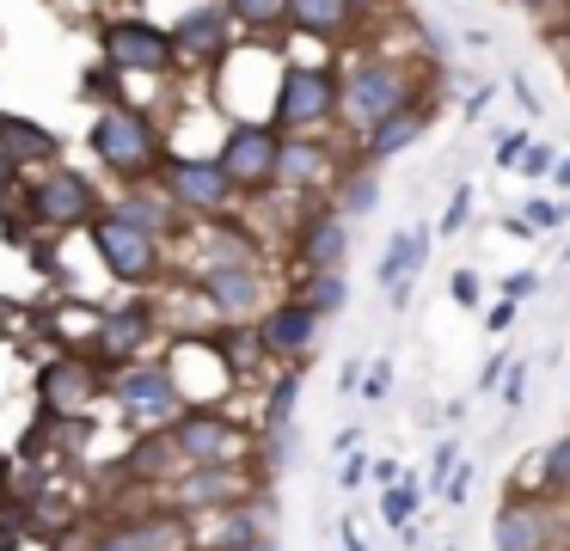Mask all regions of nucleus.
<instances>
[{
    "label": "nucleus",
    "mask_w": 570,
    "mask_h": 551,
    "mask_svg": "<svg viewBox=\"0 0 570 551\" xmlns=\"http://www.w3.org/2000/svg\"><path fill=\"white\" fill-rule=\"evenodd\" d=\"M19 539H31V533H26V521H19V509H13V521H0V551H19Z\"/></svg>",
    "instance_id": "864d4df0"
},
{
    "label": "nucleus",
    "mask_w": 570,
    "mask_h": 551,
    "mask_svg": "<svg viewBox=\"0 0 570 551\" xmlns=\"http://www.w3.org/2000/svg\"><path fill=\"white\" fill-rule=\"evenodd\" d=\"M564 551H570V539H564Z\"/></svg>",
    "instance_id": "0e129e2a"
},
{
    "label": "nucleus",
    "mask_w": 570,
    "mask_h": 551,
    "mask_svg": "<svg viewBox=\"0 0 570 551\" xmlns=\"http://www.w3.org/2000/svg\"><path fill=\"white\" fill-rule=\"evenodd\" d=\"M80 551H148V545L129 533V521H111V527H99V533H92Z\"/></svg>",
    "instance_id": "a19ab883"
},
{
    "label": "nucleus",
    "mask_w": 570,
    "mask_h": 551,
    "mask_svg": "<svg viewBox=\"0 0 570 551\" xmlns=\"http://www.w3.org/2000/svg\"><path fill=\"white\" fill-rule=\"evenodd\" d=\"M344 264H350V220L320 196L295 220V276L301 269H344Z\"/></svg>",
    "instance_id": "a211bd4d"
},
{
    "label": "nucleus",
    "mask_w": 570,
    "mask_h": 551,
    "mask_svg": "<svg viewBox=\"0 0 570 551\" xmlns=\"http://www.w3.org/2000/svg\"><path fill=\"white\" fill-rule=\"evenodd\" d=\"M564 264H570V245H564Z\"/></svg>",
    "instance_id": "e2e57ef3"
},
{
    "label": "nucleus",
    "mask_w": 570,
    "mask_h": 551,
    "mask_svg": "<svg viewBox=\"0 0 570 551\" xmlns=\"http://www.w3.org/2000/svg\"><path fill=\"white\" fill-rule=\"evenodd\" d=\"M558 154H564V147H552V141H540V135H533V141L528 147H521V178H533V184H540V178H552V166H558Z\"/></svg>",
    "instance_id": "4c0bfd02"
},
{
    "label": "nucleus",
    "mask_w": 570,
    "mask_h": 551,
    "mask_svg": "<svg viewBox=\"0 0 570 551\" xmlns=\"http://www.w3.org/2000/svg\"><path fill=\"white\" fill-rule=\"evenodd\" d=\"M460 460H466V447H460L454 435H442V441L430 447V478H423V490H430V496H442V490H448V478H454V465H460Z\"/></svg>",
    "instance_id": "f704fd0d"
},
{
    "label": "nucleus",
    "mask_w": 570,
    "mask_h": 551,
    "mask_svg": "<svg viewBox=\"0 0 570 551\" xmlns=\"http://www.w3.org/2000/svg\"><path fill=\"white\" fill-rule=\"evenodd\" d=\"M160 331H166V318H160V301L154 294H117V301H105V306H92V337H87V355H92V367H99L105 380L117 374V367H129V362H141V355L160 343Z\"/></svg>",
    "instance_id": "20e7f679"
},
{
    "label": "nucleus",
    "mask_w": 570,
    "mask_h": 551,
    "mask_svg": "<svg viewBox=\"0 0 570 551\" xmlns=\"http://www.w3.org/2000/svg\"><path fill=\"white\" fill-rule=\"evenodd\" d=\"M552 190H564V196H570V154H558V166H552Z\"/></svg>",
    "instance_id": "13d9d810"
},
{
    "label": "nucleus",
    "mask_w": 570,
    "mask_h": 551,
    "mask_svg": "<svg viewBox=\"0 0 570 551\" xmlns=\"http://www.w3.org/2000/svg\"><path fill=\"white\" fill-rule=\"evenodd\" d=\"M227 12L252 43H288V0H227Z\"/></svg>",
    "instance_id": "c756f323"
},
{
    "label": "nucleus",
    "mask_w": 570,
    "mask_h": 551,
    "mask_svg": "<svg viewBox=\"0 0 570 551\" xmlns=\"http://www.w3.org/2000/svg\"><path fill=\"white\" fill-rule=\"evenodd\" d=\"M484 110H491V86H479V92H466V117H472V122H479V117H484Z\"/></svg>",
    "instance_id": "4d7b16f0"
},
{
    "label": "nucleus",
    "mask_w": 570,
    "mask_h": 551,
    "mask_svg": "<svg viewBox=\"0 0 570 551\" xmlns=\"http://www.w3.org/2000/svg\"><path fill=\"white\" fill-rule=\"evenodd\" d=\"M344 171V159L332 154L325 135H283V166H276V190H295L301 203H320L332 190V178Z\"/></svg>",
    "instance_id": "f3484780"
},
{
    "label": "nucleus",
    "mask_w": 570,
    "mask_h": 551,
    "mask_svg": "<svg viewBox=\"0 0 570 551\" xmlns=\"http://www.w3.org/2000/svg\"><path fill=\"white\" fill-rule=\"evenodd\" d=\"M515 318H521V301H509V294H497V301L484 306V331H491V337L515 331Z\"/></svg>",
    "instance_id": "c03bdc74"
},
{
    "label": "nucleus",
    "mask_w": 570,
    "mask_h": 551,
    "mask_svg": "<svg viewBox=\"0 0 570 551\" xmlns=\"http://www.w3.org/2000/svg\"><path fill=\"white\" fill-rule=\"evenodd\" d=\"M491 551H552V521H546V502L509 490L503 509L491 514Z\"/></svg>",
    "instance_id": "5701e85b"
},
{
    "label": "nucleus",
    "mask_w": 570,
    "mask_h": 551,
    "mask_svg": "<svg viewBox=\"0 0 570 551\" xmlns=\"http://www.w3.org/2000/svg\"><path fill=\"white\" fill-rule=\"evenodd\" d=\"M320 325H325V318L313 313V301H307V294H276V301L264 306V318H258L264 350H271V362H276V367L307 362V355H313V343H320Z\"/></svg>",
    "instance_id": "2eb2a0df"
},
{
    "label": "nucleus",
    "mask_w": 570,
    "mask_h": 551,
    "mask_svg": "<svg viewBox=\"0 0 570 551\" xmlns=\"http://www.w3.org/2000/svg\"><path fill=\"white\" fill-rule=\"evenodd\" d=\"M362 374H368V355H350V362L337 367V392H344V399H356V392H362Z\"/></svg>",
    "instance_id": "de8ad7c7"
},
{
    "label": "nucleus",
    "mask_w": 570,
    "mask_h": 551,
    "mask_svg": "<svg viewBox=\"0 0 570 551\" xmlns=\"http://www.w3.org/2000/svg\"><path fill=\"white\" fill-rule=\"evenodd\" d=\"M528 386H533V362H528V355H515V362H509V374H503V392H497L509 416H515L521 404H528Z\"/></svg>",
    "instance_id": "e433bc0d"
},
{
    "label": "nucleus",
    "mask_w": 570,
    "mask_h": 551,
    "mask_svg": "<svg viewBox=\"0 0 570 551\" xmlns=\"http://www.w3.org/2000/svg\"><path fill=\"white\" fill-rule=\"evenodd\" d=\"M503 294H509V301H528V294H540V269H515V276H503Z\"/></svg>",
    "instance_id": "09e8293b"
},
{
    "label": "nucleus",
    "mask_w": 570,
    "mask_h": 551,
    "mask_svg": "<svg viewBox=\"0 0 570 551\" xmlns=\"http://www.w3.org/2000/svg\"><path fill=\"white\" fill-rule=\"evenodd\" d=\"M417 68H423V61H399V56H381V49L344 61V110H337V129L368 135L374 122H386L393 110L430 98V92H423V73Z\"/></svg>",
    "instance_id": "f03ea898"
},
{
    "label": "nucleus",
    "mask_w": 570,
    "mask_h": 551,
    "mask_svg": "<svg viewBox=\"0 0 570 551\" xmlns=\"http://www.w3.org/2000/svg\"><path fill=\"white\" fill-rule=\"evenodd\" d=\"M62 135L56 129H43L38 117H19V110H0V154L13 159L19 171H43V166H56V159H62Z\"/></svg>",
    "instance_id": "b1692460"
},
{
    "label": "nucleus",
    "mask_w": 570,
    "mask_h": 551,
    "mask_svg": "<svg viewBox=\"0 0 570 551\" xmlns=\"http://www.w3.org/2000/svg\"><path fill=\"white\" fill-rule=\"evenodd\" d=\"M301 386H307V362L276 367V374H271V386H264L258 429H295V423H301Z\"/></svg>",
    "instance_id": "c85d7f7f"
},
{
    "label": "nucleus",
    "mask_w": 570,
    "mask_h": 551,
    "mask_svg": "<svg viewBox=\"0 0 570 551\" xmlns=\"http://www.w3.org/2000/svg\"><path fill=\"white\" fill-rule=\"evenodd\" d=\"M368 478H374V453H368V447L344 453V465H337V484H344V490H362Z\"/></svg>",
    "instance_id": "79ce46f5"
},
{
    "label": "nucleus",
    "mask_w": 570,
    "mask_h": 551,
    "mask_svg": "<svg viewBox=\"0 0 570 551\" xmlns=\"http://www.w3.org/2000/svg\"><path fill=\"white\" fill-rule=\"evenodd\" d=\"M99 61H111L124 80H173L185 68L173 31L160 19H148V12H111V19H99Z\"/></svg>",
    "instance_id": "0eeeda50"
},
{
    "label": "nucleus",
    "mask_w": 570,
    "mask_h": 551,
    "mask_svg": "<svg viewBox=\"0 0 570 551\" xmlns=\"http://www.w3.org/2000/svg\"><path fill=\"white\" fill-rule=\"evenodd\" d=\"M26 215L38 233H87L92 220L105 215V196L99 184H92V171L80 166H43L26 178Z\"/></svg>",
    "instance_id": "6e6552de"
},
{
    "label": "nucleus",
    "mask_w": 570,
    "mask_h": 551,
    "mask_svg": "<svg viewBox=\"0 0 570 551\" xmlns=\"http://www.w3.org/2000/svg\"><path fill=\"white\" fill-rule=\"evenodd\" d=\"M141 7H148V0H117V12H141Z\"/></svg>",
    "instance_id": "052dcab7"
},
{
    "label": "nucleus",
    "mask_w": 570,
    "mask_h": 551,
    "mask_svg": "<svg viewBox=\"0 0 570 551\" xmlns=\"http://www.w3.org/2000/svg\"><path fill=\"white\" fill-rule=\"evenodd\" d=\"M448 301H454V306H466V313H479V301H484L479 269H466V264H460L454 276H448Z\"/></svg>",
    "instance_id": "ea45409f"
},
{
    "label": "nucleus",
    "mask_w": 570,
    "mask_h": 551,
    "mask_svg": "<svg viewBox=\"0 0 570 551\" xmlns=\"http://www.w3.org/2000/svg\"><path fill=\"white\" fill-rule=\"evenodd\" d=\"M472 203H479V190H472V184H454V196H448V215L435 220V239H454V233H466Z\"/></svg>",
    "instance_id": "c9c22d12"
},
{
    "label": "nucleus",
    "mask_w": 570,
    "mask_h": 551,
    "mask_svg": "<svg viewBox=\"0 0 570 551\" xmlns=\"http://www.w3.org/2000/svg\"><path fill=\"white\" fill-rule=\"evenodd\" d=\"M430 252H435V227H430V220H411V227H399L393 239L381 245V264H374V288H381V294L411 288V282L423 276V264H430Z\"/></svg>",
    "instance_id": "4be33fe9"
},
{
    "label": "nucleus",
    "mask_w": 570,
    "mask_h": 551,
    "mask_svg": "<svg viewBox=\"0 0 570 551\" xmlns=\"http://www.w3.org/2000/svg\"><path fill=\"white\" fill-rule=\"evenodd\" d=\"M509 92H515V105H521V117H546V110H540V92H533V86H528V80H521V73H515V80H509Z\"/></svg>",
    "instance_id": "603ef678"
},
{
    "label": "nucleus",
    "mask_w": 570,
    "mask_h": 551,
    "mask_svg": "<svg viewBox=\"0 0 570 551\" xmlns=\"http://www.w3.org/2000/svg\"><path fill=\"white\" fill-rule=\"evenodd\" d=\"M356 31H362V19L350 0H288V37L295 43H320L337 56Z\"/></svg>",
    "instance_id": "412c9836"
},
{
    "label": "nucleus",
    "mask_w": 570,
    "mask_h": 551,
    "mask_svg": "<svg viewBox=\"0 0 570 551\" xmlns=\"http://www.w3.org/2000/svg\"><path fill=\"white\" fill-rule=\"evenodd\" d=\"M295 294H307L313 313H320L325 325H332L337 313H350V276H344V269H301Z\"/></svg>",
    "instance_id": "2f4dec72"
},
{
    "label": "nucleus",
    "mask_w": 570,
    "mask_h": 551,
    "mask_svg": "<svg viewBox=\"0 0 570 551\" xmlns=\"http://www.w3.org/2000/svg\"><path fill=\"white\" fill-rule=\"evenodd\" d=\"M203 527H209V539H203L209 551H246V545H258V539H271L276 527H283V502H276L271 484H252L234 509L203 521Z\"/></svg>",
    "instance_id": "dca6fc26"
},
{
    "label": "nucleus",
    "mask_w": 570,
    "mask_h": 551,
    "mask_svg": "<svg viewBox=\"0 0 570 551\" xmlns=\"http://www.w3.org/2000/svg\"><path fill=\"white\" fill-rule=\"evenodd\" d=\"M197 551H209V545H197Z\"/></svg>",
    "instance_id": "69168bd1"
},
{
    "label": "nucleus",
    "mask_w": 570,
    "mask_h": 551,
    "mask_svg": "<svg viewBox=\"0 0 570 551\" xmlns=\"http://www.w3.org/2000/svg\"><path fill=\"white\" fill-rule=\"evenodd\" d=\"M533 135L528 129H509V135H497V171H515L521 166V147H528Z\"/></svg>",
    "instance_id": "49530a36"
},
{
    "label": "nucleus",
    "mask_w": 570,
    "mask_h": 551,
    "mask_svg": "<svg viewBox=\"0 0 570 551\" xmlns=\"http://www.w3.org/2000/svg\"><path fill=\"white\" fill-rule=\"evenodd\" d=\"M258 423L234 411H185L173 423V441L185 453V465H252L258 460Z\"/></svg>",
    "instance_id": "9d476101"
},
{
    "label": "nucleus",
    "mask_w": 570,
    "mask_h": 551,
    "mask_svg": "<svg viewBox=\"0 0 570 551\" xmlns=\"http://www.w3.org/2000/svg\"><path fill=\"white\" fill-rule=\"evenodd\" d=\"M435 551H460V545H435Z\"/></svg>",
    "instance_id": "680f3d73"
},
{
    "label": "nucleus",
    "mask_w": 570,
    "mask_h": 551,
    "mask_svg": "<svg viewBox=\"0 0 570 551\" xmlns=\"http://www.w3.org/2000/svg\"><path fill=\"white\" fill-rule=\"evenodd\" d=\"M423 502H430V490H423V478H417V472H405L399 484L374 490V514H381V527H393V533H405V527L417 521Z\"/></svg>",
    "instance_id": "7c9ffc66"
},
{
    "label": "nucleus",
    "mask_w": 570,
    "mask_h": 551,
    "mask_svg": "<svg viewBox=\"0 0 570 551\" xmlns=\"http://www.w3.org/2000/svg\"><path fill=\"white\" fill-rule=\"evenodd\" d=\"M129 533H136L148 551H197V545H203V539H197V521H185V514L166 509V502H154L148 514H136V521H129Z\"/></svg>",
    "instance_id": "cd10ccee"
},
{
    "label": "nucleus",
    "mask_w": 570,
    "mask_h": 551,
    "mask_svg": "<svg viewBox=\"0 0 570 551\" xmlns=\"http://www.w3.org/2000/svg\"><path fill=\"white\" fill-rule=\"evenodd\" d=\"M509 362H515V350H497L491 362L479 367V380H472V392H503V374H509Z\"/></svg>",
    "instance_id": "a18cd8bd"
},
{
    "label": "nucleus",
    "mask_w": 570,
    "mask_h": 551,
    "mask_svg": "<svg viewBox=\"0 0 570 551\" xmlns=\"http://www.w3.org/2000/svg\"><path fill=\"white\" fill-rule=\"evenodd\" d=\"M472 484H479V465H472V460H460V465H454V478H448V490H442V502H448V509H466Z\"/></svg>",
    "instance_id": "37998d69"
},
{
    "label": "nucleus",
    "mask_w": 570,
    "mask_h": 551,
    "mask_svg": "<svg viewBox=\"0 0 570 551\" xmlns=\"http://www.w3.org/2000/svg\"><path fill=\"white\" fill-rule=\"evenodd\" d=\"M166 31H173L178 61H185L190 73H215L239 43H246V31L234 24L227 0H190V7H178V19L166 24Z\"/></svg>",
    "instance_id": "ddd939ff"
},
{
    "label": "nucleus",
    "mask_w": 570,
    "mask_h": 551,
    "mask_svg": "<svg viewBox=\"0 0 570 551\" xmlns=\"http://www.w3.org/2000/svg\"><path fill=\"white\" fill-rule=\"evenodd\" d=\"M337 539H344V551H374V545H368V533H362V521H356V514H344V521H337Z\"/></svg>",
    "instance_id": "8fccbe9b"
},
{
    "label": "nucleus",
    "mask_w": 570,
    "mask_h": 551,
    "mask_svg": "<svg viewBox=\"0 0 570 551\" xmlns=\"http://www.w3.org/2000/svg\"><path fill=\"white\" fill-rule=\"evenodd\" d=\"M252 484H271V478L258 472V460L252 465H185V472H178L166 490H154V496H160L166 509H178L185 521L203 527V521H215V514L234 509Z\"/></svg>",
    "instance_id": "1a4fd4ad"
},
{
    "label": "nucleus",
    "mask_w": 570,
    "mask_h": 551,
    "mask_svg": "<svg viewBox=\"0 0 570 551\" xmlns=\"http://www.w3.org/2000/svg\"><path fill=\"white\" fill-rule=\"evenodd\" d=\"M533 478H540L546 502H570V429L546 441V453L533 460Z\"/></svg>",
    "instance_id": "473e14b6"
},
{
    "label": "nucleus",
    "mask_w": 570,
    "mask_h": 551,
    "mask_svg": "<svg viewBox=\"0 0 570 551\" xmlns=\"http://www.w3.org/2000/svg\"><path fill=\"white\" fill-rule=\"evenodd\" d=\"M405 478V465L393 460V453H374V490H386V484H399Z\"/></svg>",
    "instance_id": "3c124183"
},
{
    "label": "nucleus",
    "mask_w": 570,
    "mask_h": 551,
    "mask_svg": "<svg viewBox=\"0 0 570 551\" xmlns=\"http://www.w3.org/2000/svg\"><path fill=\"white\" fill-rule=\"evenodd\" d=\"M362 447V423H350V429H337V435H332V453H337V460H344V453H356Z\"/></svg>",
    "instance_id": "5fc2aeb1"
},
{
    "label": "nucleus",
    "mask_w": 570,
    "mask_h": 551,
    "mask_svg": "<svg viewBox=\"0 0 570 551\" xmlns=\"http://www.w3.org/2000/svg\"><path fill=\"white\" fill-rule=\"evenodd\" d=\"M209 337H215L222 362L234 367L239 380H252V374H264V367H276V362H271V350H264L258 318H227V325H209Z\"/></svg>",
    "instance_id": "bb28decb"
},
{
    "label": "nucleus",
    "mask_w": 570,
    "mask_h": 551,
    "mask_svg": "<svg viewBox=\"0 0 570 551\" xmlns=\"http://www.w3.org/2000/svg\"><path fill=\"white\" fill-rule=\"evenodd\" d=\"M160 184L185 208V220H197V227L203 220H227V208L239 203V184L227 178V166L215 154H166Z\"/></svg>",
    "instance_id": "9b49d317"
},
{
    "label": "nucleus",
    "mask_w": 570,
    "mask_h": 551,
    "mask_svg": "<svg viewBox=\"0 0 570 551\" xmlns=\"http://www.w3.org/2000/svg\"><path fill=\"white\" fill-rule=\"evenodd\" d=\"M337 110H344V61L337 56H288L283 49V80H276L271 122L283 135H332Z\"/></svg>",
    "instance_id": "7ed1b4c3"
},
{
    "label": "nucleus",
    "mask_w": 570,
    "mask_h": 551,
    "mask_svg": "<svg viewBox=\"0 0 570 551\" xmlns=\"http://www.w3.org/2000/svg\"><path fill=\"white\" fill-rule=\"evenodd\" d=\"M87 154L99 159V171L111 184H148V178H160L173 147H166V129L154 122V110L136 105V98H124V105L92 110Z\"/></svg>",
    "instance_id": "f257e3e1"
},
{
    "label": "nucleus",
    "mask_w": 570,
    "mask_h": 551,
    "mask_svg": "<svg viewBox=\"0 0 570 551\" xmlns=\"http://www.w3.org/2000/svg\"><path fill=\"white\" fill-rule=\"evenodd\" d=\"M386 392H393V355H374L368 374H362V392H356V399L374 411V404H386Z\"/></svg>",
    "instance_id": "58836bf2"
},
{
    "label": "nucleus",
    "mask_w": 570,
    "mask_h": 551,
    "mask_svg": "<svg viewBox=\"0 0 570 551\" xmlns=\"http://www.w3.org/2000/svg\"><path fill=\"white\" fill-rule=\"evenodd\" d=\"M325 203H332L350 227H356V220H368L374 208H381V166H368L362 154H350L344 171L332 178V190H325Z\"/></svg>",
    "instance_id": "a878e982"
},
{
    "label": "nucleus",
    "mask_w": 570,
    "mask_h": 551,
    "mask_svg": "<svg viewBox=\"0 0 570 551\" xmlns=\"http://www.w3.org/2000/svg\"><path fill=\"white\" fill-rule=\"evenodd\" d=\"M430 129H435V98H417V105L393 110L386 122H374L368 135H356V154L368 159V166H386V159L411 154V147H417Z\"/></svg>",
    "instance_id": "aec40b11"
},
{
    "label": "nucleus",
    "mask_w": 570,
    "mask_h": 551,
    "mask_svg": "<svg viewBox=\"0 0 570 551\" xmlns=\"http://www.w3.org/2000/svg\"><path fill=\"white\" fill-rule=\"evenodd\" d=\"M215 159L227 166V178L239 184V196L276 190V166H283V129L276 122H222Z\"/></svg>",
    "instance_id": "4468645a"
},
{
    "label": "nucleus",
    "mask_w": 570,
    "mask_h": 551,
    "mask_svg": "<svg viewBox=\"0 0 570 551\" xmlns=\"http://www.w3.org/2000/svg\"><path fill=\"white\" fill-rule=\"evenodd\" d=\"M111 208L124 220H136L141 233H154V239H166L178 252V239H185V208L166 196V184L160 178H148V184H117V196H111Z\"/></svg>",
    "instance_id": "6ab92c4d"
},
{
    "label": "nucleus",
    "mask_w": 570,
    "mask_h": 551,
    "mask_svg": "<svg viewBox=\"0 0 570 551\" xmlns=\"http://www.w3.org/2000/svg\"><path fill=\"white\" fill-rule=\"evenodd\" d=\"M558 227H570V203H558V196H528V203L515 208V220H509V233H521V239L558 233Z\"/></svg>",
    "instance_id": "72a5a7b5"
},
{
    "label": "nucleus",
    "mask_w": 570,
    "mask_h": 551,
    "mask_svg": "<svg viewBox=\"0 0 570 551\" xmlns=\"http://www.w3.org/2000/svg\"><path fill=\"white\" fill-rule=\"evenodd\" d=\"M350 7H356V19L368 24V19H386V12L399 7V0H350Z\"/></svg>",
    "instance_id": "6e6d98bb"
},
{
    "label": "nucleus",
    "mask_w": 570,
    "mask_h": 551,
    "mask_svg": "<svg viewBox=\"0 0 570 551\" xmlns=\"http://www.w3.org/2000/svg\"><path fill=\"white\" fill-rule=\"evenodd\" d=\"M105 404L129 423V435H141V429H173L178 416L190 411L185 392H178L173 362H154V355L117 367V374L105 380Z\"/></svg>",
    "instance_id": "423d86ee"
},
{
    "label": "nucleus",
    "mask_w": 570,
    "mask_h": 551,
    "mask_svg": "<svg viewBox=\"0 0 570 551\" xmlns=\"http://www.w3.org/2000/svg\"><path fill=\"white\" fill-rule=\"evenodd\" d=\"M87 239H92V257L105 264V276H111L117 288L148 294V288L166 282V257H173V245L154 239V233H141L136 220H124L111 203H105V215L87 227Z\"/></svg>",
    "instance_id": "39448f33"
},
{
    "label": "nucleus",
    "mask_w": 570,
    "mask_h": 551,
    "mask_svg": "<svg viewBox=\"0 0 570 551\" xmlns=\"http://www.w3.org/2000/svg\"><path fill=\"white\" fill-rule=\"evenodd\" d=\"M178 472H185V453H178L173 429H141V435L129 441V453H124V478H129V484L166 490Z\"/></svg>",
    "instance_id": "393cba45"
},
{
    "label": "nucleus",
    "mask_w": 570,
    "mask_h": 551,
    "mask_svg": "<svg viewBox=\"0 0 570 551\" xmlns=\"http://www.w3.org/2000/svg\"><path fill=\"white\" fill-rule=\"evenodd\" d=\"M246 551H283V539L271 533V539H258V545H246Z\"/></svg>",
    "instance_id": "bf43d9fd"
},
{
    "label": "nucleus",
    "mask_w": 570,
    "mask_h": 551,
    "mask_svg": "<svg viewBox=\"0 0 570 551\" xmlns=\"http://www.w3.org/2000/svg\"><path fill=\"white\" fill-rule=\"evenodd\" d=\"M31 392H38L43 423H75V416H87L92 404L105 399V374L92 367L87 350H62V355H50V362L38 367Z\"/></svg>",
    "instance_id": "f8f14e48"
}]
</instances>
